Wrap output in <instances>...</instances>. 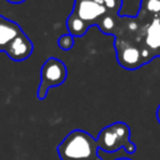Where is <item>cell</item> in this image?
<instances>
[{
  "instance_id": "cell-4",
  "label": "cell",
  "mask_w": 160,
  "mask_h": 160,
  "mask_svg": "<svg viewBox=\"0 0 160 160\" xmlns=\"http://www.w3.org/2000/svg\"><path fill=\"white\" fill-rule=\"evenodd\" d=\"M66 76L68 69L65 64L56 58H49L41 68V78L36 92L38 99L44 100L48 95L49 89L61 85L66 80Z\"/></svg>"
},
{
  "instance_id": "cell-5",
  "label": "cell",
  "mask_w": 160,
  "mask_h": 160,
  "mask_svg": "<svg viewBox=\"0 0 160 160\" xmlns=\"http://www.w3.org/2000/svg\"><path fill=\"white\" fill-rule=\"evenodd\" d=\"M114 45H115V49H116L118 62L124 69L135 70V69L144 65L141 52L136 46H134L132 44L121 41V40H115Z\"/></svg>"
},
{
  "instance_id": "cell-1",
  "label": "cell",
  "mask_w": 160,
  "mask_h": 160,
  "mask_svg": "<svg viewBox=\"0 0 160 160\" xmlns=\"http://www.w3.org/2000/svg\"><path fill=\"white\" fill-rule=\"evenodd\" d=\"M98 151L96 139L80 129L70 131L56 148L60 160H102Z\"/></svg>"
},
{
  "instance_id": "cell-9",
  "label": "cell",
  "mask_w": 160,
  "mask_h": 160,
  "mask_svg": "<svg viewBox=\"0 0 160 160\" xmlns=\"http://www.w3.org/2000/svg\"><path fill=\"white\" fill-rule=\"evenodd\" d=\"M58 46L60 49H62L64 51H68L70 49H72L74 46V36L70 34H64L58 39Z\"/></svg>"
},
{
  "instance_id": "cell-3",
  "label": "cell",
  "mask_w": 160,
  "mask_h": 160,
  "mask_svg": "<svg viewBox=\"0 0 160 160\" xmlns=\"http://www.w3.org/2000/svg\"><path fill=\"white\" fill-rule=\"evenodd\" d=\"M99 150L106 152H114L119 149H124L128 154L136 151L135 144L130 140V128L122 121H116L102 128L96 138Z\"/></svg>"
},
{
  "instance_id": "cell-10",
  "label": "cell",
  "mask_w": 160,
  "mask_h": 160,
  "mask_svg": "<svg viewBox=\"0 0 160 160\" xmlns=\"http://www.w3.org/2000/svg\"><path fill=\"white\" fill-rule=\"evenodd\" d=\"M8 2H10V4H21V2H24L25 0H6Z\"/></svg>"
},
{
  "instance_id": "cell-13",
  "label": "cell",
  "mask_w": 160,
  "mask_h": 160,
  "mask_svg": "<svg viewBox=\"0 0 160 160\" xmlns=\"http://www.w3.org/2000/svg\"><path fill=\"white\" fill-rule=\"evenodd\" d=\"M75 1H81V0H75Z\"/></svg>"
},
{
  "instance_id": "cell-2",
  "label": "cell",
  "mask_w": 160,
  "mask_h": 160,
  "mask_svg": "<svg viewBox=\"0 0 160 160\" xmlns=\"http://www.w3.org/2000/svg\"><path fill=\"white\" fill-rule=\"evenodd\" d=\"M109 14L106 9L94 1V0H81L75 1L74 10L68 16L66 26L69 30V34L75 36H82L88 29L92 25H96L100 22V20Z\"/></svg>"
},
{
  "instance_id": "cell-8",
  "label": "cell",
  "mask_w": 160,
  "mask_h": 160,
  "mask_svg": "<svg viewBox=\"0 0 160 160\" xmlns=\"http://www.w3.org/2000/svg\"><path fill=\"white\" fill-rule=\"evenodd\" d=\"M99 4H101L106 11L111 15H119V10L121 9L122 0H94Z\"/></svg>"
},
{
  "instance_id": "cell-11",
  "label": "cell",
  "mask_w": 160,
  "mask_h": 160,
  "mask_svg": "<svg viewBox=\"0 0 160 160\" xmlns=\"http://www.w3.org/2000/svg\"><path fill=\"white\" fill-rule=\"evenodd\" d=\"M156 118H158V121L160 122V105L158 106V110H156Z\"/></svg>"
},
{
  "instance_id": "cell-12",
  "label": "cell",
  "mask_w": 160,
  "mask_h": 160,
  "mask_svg": "<svg viewBox=\"0 0 160 160\" xmlns=\"http://www.w3.org/2000/svg\"><path fill=\"white\" fill-rule=\"evenodd\" d=\"M116 160H131V159H128V158H120V159H116Z\"/></svg>"
},
{
  "instance_id": "cell-7",
  "label": "cell",
  "mask_w": 160,
  "mask_h": 160,
  "mask_svg": "<svg viewBox=\"0 0 160 160\" xmlns=\"http://www.w3.org/2000/svg\"><path fill=\"white\" fill-rule=\"evenodd\" d=\"M21 32L22 29L19 24L0 15V51L5 52L9 44Z\"/></svg>"
},
{
  "instance_id": "cell-6",
  "label": "cell",
  "mask_w": 160,
  "mask_h": 160,
  "mask_svg": "<svg viewBox=\"0 0 160 160\" xmlns=\"http://www.w3.org/2000/svg\"><path fill=\"white\" fill-rule=\"evenodd\" d=\"M32 50L34 46L31 40L22 31L9 44V46L5 50V54L14 61H22L32 54Z\"/></svg>"
}]
</instances>
